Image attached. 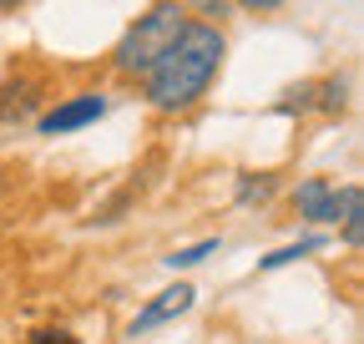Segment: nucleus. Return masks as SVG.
<instances>
[{
  "label": "nucleus",
  "instance_id": "obj_1",
  "mask_svg": "<svg viewBox=\"0 0 364 344\" xmlns=\"http://www.w3.org/2000/svg\"><path fill=\"white\" fill-rule=\"evenodd\" d=\"M228 56V41L213 21H188L177 31V41L142 71V86H147V102L157 112H188L218 76Z\"/></svg>",
  "mask_w": 364,
  "mask_h": 344
},
{
  "label": "nucleus",
  "instance_id": "obj_2",
  "mask_svg": "<svg viewBox=\"0 0 364 344\" xmlns=\"http://www.w3.org/2000/svg\"><path fill=\"white\" fill-rule=\"evenodd\" d=\"M188 26V6H177V0H157V6L147 11V16H136V26L117 41V51H112V66L122 71V76H142L172 41H177V31Z\"/></svg>",
  "mask_w": 364,
  "mask_h": 344
},
{
  "label": "nucleus",
  "instance_id": "obj_3",
  "mask_svg": "<svg viewBox=\"0 0 364 344\" xmlns=\"http://www.w3.org/2000/svg\"><path fill=\"white\" fill-rule=\"evenodd\" d=\"M97 117H107V97H102V92H81V97L56 102L36 127H41V137H66V132H81V127H91Z\"/></svg>",
  "mask_w": 364,
  "mask_h": 344
},
{
  "label": "nucleus",
  "instance_id": "obj_4",
  "mask_svg": "<svg viewBox=\"0 0 364 344\" xmlns=\"http://www.w3.org/2000/svg\"><path fill=\"white\" fill-rule=\"evenodd\" d=\"M193 299H198L193 284H172V289H162L152 304L132 319V339H136V334H147V329H157V324H167V319H182V314L193 309Z\"/></svg>",
  "mask_w": 364,
  "mask_h": 344
},
{
  "label": "nucleus",
  "instance_id": "obj_5",
  "mask_svg": "<svg viewBox=\"0 0 364 344\" xmlns=\"http://www.w3.org/2000/svg\"><path fill=\"white\" fill-rule=\"evenodd\" d=\"M46 97H41V81L36 76H11L6 86H0V122H26L36 107H41Z\"/></svg>",
  "mask_w": 364,
  "mask_h": 344
},
{
  "label": "nucleus",
  "instance_id": "obj_6",
  "mask_svg": "<svg viewBox=\"0 0 364 344\" xmlns=\"http://www.w3.org/2000/svg\"><path fill=\"white\" fill-rule=\"evenodd\" d=\"M294 213L309 218V223H329L334 218V188H329V178H304L294 188Z\"/></svg>",
  "mask_w": 364,
  "mask_h": 344
},
{
  "label": "nucleus",
  "instance_id": "obj_7",
  "mask_svg": "<svg viewBox=\"0 0 364 344\" xmlns=\"http://www.w3.org/2000/svg\"><path fill=\"white\" fill-rule=\"evenodd\" d=\"M334 218H344V243L359 248L364 243V188L359 183H349V188L334 193Z\"/></svg>",
  "mask_w": 364,
  "mask_h": 344
},
{
  "label": "nucleus",
  "instance_id": "obj_8",
  "mask_svg": "<svg viewBox=\"0 0 364 344\" xmlns=\"http://www.w3.org/2000/svg\"><path fill=\"white\" fill-rule=\"evenodd\" d=\"M314 107H318V112H329V117H339V112L349 107V81H344V76H334V81H318V97H314Z\"/></svg>",
  "mask_w": 364,
  "mask_h": 344
},
{
  "label": "nucleus",
  "instance_id": "obj_9",
  "mask_svg": "<svg viewBox=\"0 0 364 344\" xmlns=\"http://www.w3.org/2000/svg\"><path fill=\"white\" fill-rule=\"evenodd\" d=\"M273 198V178L268 172H243L238 178V203H268Z\"/></svg>",
  "mask_w": 364,
  "mask_h": 344
},
{
  "label": "nucleus",
  "instance_id": "obj_10",
  "mask_svg": "<svg viewBox=\"0 0 364 344\" xmlns=\"http://www.w3.org/2000/svg\"><path fill=\"white\" fill-rule=\"evenodd\" d=\"M314 97H318V81H299V86H289L284 92V102H279V112H314Z\"/></svg>",
  "mask_w": 364,
  "mask_h": 344
},
{
  "label": "nucleus",
  "instance_id": "obj_11",
  "mask_svg": "<svg viewBox=\"0 0 364 344\" xmlns=\"http://www.w3.org/2000/svg\"><path fill=\"white\" fill-rule=\"evenodd\" d=\"M208 253H218V238H203V243H193V248H177V253L167 258V269H193V264H203Z\"/></svg>",
  "mask_w": 364,
  "mask_h": 344
},
{
  "label": "nucleus",
  "instance_id": "obj_12",
  "mask_svg": "<svg viewBox=\"0 0 364 344\" xmlns=\"http://www.w3.org/2000/svg\"><path fill=\"white\" fill-rule=\"evenodd\" d=\"M318 243H324V238H299L294 248H279V253H268V258H263V264H258V269H284V264H294V258H304V253H314Z\"/></svg>",
  "mask_w": 364,
  "mask_h": 344
},
{
  "label": "nucleus",
  "instance_id": "obj_13",
  "mask_svg": "<svg viewBox=\"0 0 364 344\" xmlns=\"http://www.w3.org/2000/svg\"><path fill=\"white\" fill-rule=\"evenodd\" d=\"M177 6H198V11H203V16H213V21L233 16V0H177Z\"/></svg>",
  "mask_w": 364,
  "mask_h": 344
},
{
  "label": "nucleus",
  "instance_id": "obj_14",
  "mask_svg": "<svg viewBox=\"0 0 364 344\" xmlns=\"http://www.w3.org/2000/svg\"><path fill=\"white\" fill-rule=\"evenodd\" d=\"M26 344H76V334H66V329H41V334H31Z\"/></svg>",
  "mask_w": 364,
  "mask_h": 344
},
{
  "label": "nucleus",
  "instance_id": "obj_15",
  "mask_svg": "<svg viewBox=\"0 0 364 344\" xmlns=\"http://www.w3.org/2000/svg\"><path fill=\"white\" fill-rule=\"evenodd\" d=\"M233 6H243V11H258V16H268V11H284L289 0H233Z\"/></svg>",
  "mask_w": 364,
  "mask_h": 344
},
{
  "label": "nucleus",
  "instance_id": "obj_16",
  "mask_svg": "<svg viewBox=\"0 0 364 344\" xmlns=\"http://www.w3.org/2000/svg\"><path fill=\"white\" fill-rule=\"evenodd\" d=\"M6 188H11V172H6V167H0V198H6Z\"/></svg>",
  "mask_w": 364,
  "mask_h": 344
},
{
  "label": "nucleus",
  "instance_id": "obj_17",
  "mask_svg": "<svg viewBox=\"0 0 364 344\" xmlns=\"http://www.w3.org/2000/svg\"><path fill=\"white\" fill-rule=\"evenodd\" d=\"M16 6H26V0H0V11H16Z\"/></svg>",
  "mask_w": 364,
  "mask_h": 344
}]
</instances>
